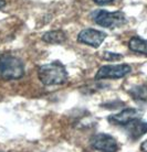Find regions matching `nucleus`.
I'll return each mask as SVG.
<instances>
[{
	"mask_svg": "<svg viewBox=\"0 0 147 152\" xmlns=\"http://www.w3.org/2000/svg\"><path fill=\"white\" fill-rule=\"evenodd\" d=\"M38 77L45 86L62 85L68 80V72L61 62L54 61L41 65L38 69Z\"/></svg>",
	"mask_w": 147,
	"mask_h": 152,
	"instance_id": "1",
	"label": "nucleus"
},
{
	"mask_svg": "<svg viewBox=\"0 0 147 152\" xmlns=\"http://www.w3.org/2000/svg\"><path fill=\"white\" fill-rule=\"evenodd\" d=\"M23 75H24V64L19 57L9 53L0 55V78L1 80H19Z\"/></svg>",
	"mask_w": 147,
	"mask_h": 152,
	"instance_id": "2",
	"label": "nucleus"
},
{
	"mask_svg": "<svg viewBox=\"0 0 147 152\" xmlns=\"http://www.w3.org/2000/svg\"><path fill=\"white\" fill-rule=\"evenodd\" d=\"M92 19L96 24L106 29L120 28L126 23V15L122 11L109 12L105 10H96L92 12Z\"/></svg>",
	"mask_w": 147,
	"mask_h": 152,
	"instance_id": "3",
	"label": "nucleus"
},
{
	"mask_svg": "<svg viewBox=\"0 0 147 152\" xmlns=\"http://www.w3.org/2000/svg\"><path fill=\"white\" fill-rule=\"evenodd\" d=\"M90 142L92 148L100 152H117L120 149L116 139L109 133H96Z\"/></svg>",
	"mask_w": 147,
	"mask_h": 152,
	"instance_id": "4",
	"label": "nucleus"
},
{
	"mask_svg": "<svg viewBox=\"0 0 147 152\" xmlns=\"http://www.w3.org/2000/svg\"><path fill=\"white\" fill-rule=\"evenodd\" d=\"M132 72V67L128 64H114L104 65L100 67L95 75V80L104 78H122Z\"/></svg>",
	"mask_w": 147,
	"mask_h": 152,
	"instance_id": "5",
	"label": "nucleus"
},
{
	"mask_svg": "<svg viewBox=\"0 0 147 152\" xmlns=\"http://www.w3.org/2000/svg\"><path fill=\"white\" fill-rule=\"evenodd\" d=\"M106 38V33L95 29H84L78 35V41L92 48H98Z\"/></svg>",
	"mask_w": 147,
	"mask_h": 152,
	"instance_id": "6",
	"label": "nucleus"
},
{
	"mask_svg": "<svg viewBox=\"0 0 147 152\" xmlns=\"http://www.w3.org/2000/svg\"><path fill=\"white\" fill-rule=\"evenodd\" d=\"M142 111L136 108H126L121 113L115 115H111L107 120H109L112 125L116 126H126L131 121L135 120V119H140L142 118Z\"/></svg>",
	"mask_w": 147,
	"mask_h": 152,
	"instance_id": "7",
	"label": "nucleus"
},
{
	"mask_svg": "<svg viewBox=\"0 0 147 152\" xmlns=\"http://www.w3.org/2000/svg\"><path fill=\"white\" fill-rule=\"evenodd\" d=\"M124 127L125 129H126L127 136L132 140L140 139L142 136H144L147 132V122L142 121L140 118L133 120V121H131L128 125L124 126Z\"/></svg>",
	"mask_w": 147,
	"mask_h": 152,
	"instance_id": "8",
	"label": "nucleus"
},
{
	"mask_svg": "<svg viewBox=\"0 0 147 152\" xmlns=\"http://www.w3.org/2000/svg\"><path fill=\"white\" fill-rule=\"evenodd\" d=\"M42 40L49 44H61L66 41V34L62 30L49 31L42 35Z\"/></svg>",
	"mask_w": 147,
	"mask_h": 152,
	"instance_id": "9",
	"label": "nucleus"
},
{
	"mask_svg": "<svg viewBox=\"0 0 147 152\" xmlns=\"http://www.w3.org/2000/svg\"><path fill=\"white\" fill-rule=\"evenodd\" d=\"M128 48L135 53L147 55V40H144L138 37H134L128 42Z\"/></svg>",
	"mask_w": 147,
	"mask_h": 152,
	"instance_id": "10",
	"label": "nucleus"
},
{
	"mask_svg": "<svg viewBox=\"0 0 147 152\" xmlns=\"http://www.w3.org/2000/svg\"><path fill=\"white\" fill-rule=\"evenodd\" d=\"M128 93L133 97V99H135L136 102L147 103V84L133 87Z\"/></svg>",
	"mask_w": 147,
	"mask_h": 152,
	"instance_id": "11",
	"label": "nucleus"
},
{
	"mask_svg": "<svg viewBox=\"0 0 147 152\" xmlns=\"http://www.w3.org/2000/svg\"><path fill=\"white\" fill-rule=\"evenodd\" d=\"M103 57L107 61H118V60L123 58V55L118 53H112V52H104Z\"/></svg>",
	"mask_w": 147,
	"mask_h": 152,
	"instance_id": "12",
	"label": "nucleus"
},
{
	"mask_svg": "<svg viewBox=\"0 0 147 152\" xmlns=\"http://www.w3.org/2000/svg\"><path fill=\"white\" fill-rule=\"evenodd\" d=\"M95 4H98V6H104V4H111L113 0H93Z\"/></svg>",
	"mask_w": 147,
	"mask_h": 152,
	"instance_id": "13",
	"label": "nucleus"
},
{
	"mask_svg": "<svg viewBox=\"0 0 147 152\" xmlns=\"http://www.w3.org/2000/svg\"><path fill=\"white\" fill-rule=\"evenodd\" d=\"M140 150L143 152H147V140L144 141L143 143H142V145H140Z\"/></svg>",
	"mask_w": 147,
	"mask_h": 152,
	"instance_id": "14",
	"label": "nucleus"
},
{
	"mask_svg": "<svg viewBox=\"0 0 147 152\" xmlns=\"http://www.w3.org/2000/svg\"><path fill=\"white\" fill-rule=\"evenodd\" d=\"M6 6V0H0V8H2Z\"/></svg>",
	"mask_w": 147,
	"mask_h": 152,
	"instance_id": "15",
	"label": "nucleus"
}]
</instances>
